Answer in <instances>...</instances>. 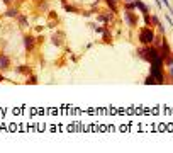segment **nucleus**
<instances>
[{"label": "nucleus", "instance_id": "obj_1", "mask_svg": "<svg viewBox=\"0 0 173 153\" xmlns=\"http://www.w3.org/2000/svg\"><path fill=\"white\" fill-rule=\"evenodd\" d=\"M139 41L143 44H151L154 43V29H151L149 26H146L139 31Z\"/></svg>", "mask_w": 173, "mask_h": 153}, {"label": "nucleus", "instance_id": "obj_2", "mask_svg": "<svg viewBox=\"0 0 173 153\" xmlns=\"http://www.w3.org/2000/svg\"><path fill=\"white\" fill-rule=\"evenodd\" d=\"M24 46H26V49H27V51H32V49L36 48V39L31 34L24 36Z\"/></svg>", "mask_w": 173, "mask_h": 153}, {"label": "nucleus", "instance_id": "obj_3", "mask_svg": "<svg viewBox=\"0 0 173 153\" xmlns=\"http://www.w3.org/2000/svg\"><path fill=\"white\" fill-rule=\"evenodd\" d=\"M124 21H126V24H129V26H136V17L132 15L131 10H126L124 12Z\"/></svg>", "mask_w": 173, "mask_h": 153}, {"label": "nucleus", "instance_id": "obj_4", "mask_svg": "<svg viewBox=\"0 0 173 153\" xmlns=\"http://www.w3.org/2000/svg\"><path fill=\"white\" fill-rule=\"evenodd\" d=\"M10 66V58L7 55H0V70H7Z\"/></svg>", "mask_w": 173, "mask_h": 153}, {"label": "nucleus", "instance_id": "obj_5", "mask_svg": "<svg viewBox=\"0 0 173 153\" xmlns=\"http://www.w3.org/2000/svg\"><path fill=\"white\" fill-rule=\"evenodd\" d=\"M111 15H112V12H109V14H98L97 21L102 22V24H109V22H111Z\"/></svg>", "mask_w": 173, "mask_h": 153}, {"label": "nucleus", "instance_id": "obj_6", "mask_svg": "<svg viewBox=\"0 0 173 153\" xmlns=\"http://www.w3.org/2000/svg\"><path fill=\"white\" fill-rule=\"evenodd\" d=\"M136 9H139L143 14H149V10H148V7H146V4H143L141 0H136Z\"/></svg>", "mask_w": 173, "mask_h": 153}, {"label": "nucleus", "instance_id": "obj_7", "mask_svg": "<svg viewBox=\"0 0 173 153\" xmlns=\"http://www.w3.org/2000/svg\"><path fill=\"white\" fill-rule=\"evenodd\" d=\"M107 2V5H109V9H111V12H117V0H105Z\"/></svg>", "mask_w": 173, "mask_h": 153}, {"label": "nucleus", "instance_id": "obj_8", "mask_svg": "<svg viewBox=\"0 0 173 153\" xmlns=\"http://www.w3.org/2000/svg\"><path fill=\"white\" fill-rule=\"evenodd\" d=\"M17 15H19L17 9H10V10H7V12H5V17H17Z\"/></svg>", "mask_w": 173, "mask_h": 153}, {"label": "nucleus", "instance_id": "obj_9", "mask_svg": "<svg viewBox=\"0 0 173 153\" xmlns=\"http://www.w3.org/2000/svg\"><path fill=\"white\" fill-rule=\"evenodd\" d=\"M124 9L126 10H134V9H136V2H126V5H124Z\"/></svg>", "mask_w": 173, "mask_h": 153}, {"label": "nucleus", "instance_id": "obj_10", "mask_svg": "<svg viewBox=\"0 0 173 153\" xmlns=\"http://www.w3.org/2000/svg\"><path fill=\"white\" fill-rule=\"evenodd\" d=\"M17 21H19V24L24 26V27L27 26V21H26V17H24V15H17Z\"/></svg>", "mask_w": 173, "mask_h": 153}, {"label": "nucleus", "instance_id": "obj_11", "mask_svg": "<svg viewBox=\"0 0 173 153\" xmlns=\"http://www.w3.org/2000/svg\"><path fill=\"white\" fill-rule=\"evenodd\" d=\"M53 43H55L56 46H60V44H61V41L58 39V34H55V36H53Z\"/></svg>", "mask_w": 173, "mask_h": 153}, {"label": "nucleus", "instance_id": "obj_12", "mask_svg": "<svg viewBox=\"0 0 173 153\" xmlns=\"http://www.w3.org/2000/svg\"><path fill=\"white\" fill-rule=\"evenodd\" d=\"M36 82H37V80H36V76H31V78H29V84H36Z\"/></svg>", "mask_w": 173, "mask_h": 153}, {"label": "nucleus", "instance_id": "obj_13", "mask_svg": "<svg viewBox=\"0 0 173 153\" xmlns=\"http://www.w3.org/2000/svg\"><path fill=\"white\" fill-rule=\"evenodd\" d=\"M154 2H156V5H158V7H163V5H161V2H159V0H154Z\"/></svg>", "mask_w": 173, "mask_h": 153}, {"label": "nucleus", "instance_id": "obj_14", "mask_svg": "<svg viewBox=\"0 0 173 153\" xmlns=\"http://www.w3.org/2000/svg\"><path fill=\"white\" fill-rule=\"evenodd\" d=\"M4 2H5V4H10V2H12V0H4Z\"/></svg>", "mask_w": 173, "mask_h": 153}, {"label": "nucleus", "instance_id": "obj_15", "mask_svg": "<svg viewBox=\"0 0 173 153\" xmlns=\"http://www.w3.org/2000/svg\"><path fill=\"white\" fill-rule=\"evenodd\" d=\"M2 80H4V76H2V75H0V82H2Z\"/></svg>", "mask_w": 173, "mask_h": 153}, {"label": "nucleus", "instance_id": "obj_16", "mask_svg": "<svg viewBox=\"0 0 173 153\" xmlns=\"http://www.w3.org/2000/svg\"><path fill=\"white\" fill-rule=\"evenodd\" d=\"M126 2H136V0H126Z\"/></svg>", "mask_w": 173, "mask_h": 153}]
</instances>
